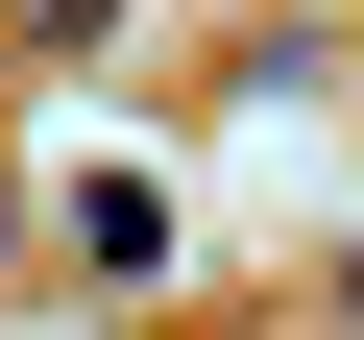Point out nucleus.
<instances>
[{
    "label": "nucleus",
    "mask_w": 364,
    "mask_h": 340,
    "mask_svg": "<svg viewBox=\"0 0 364 340\" xmlns=\"http://www.w3.org/2000/svg\"><path fill=\"white\" fill-rule=\"evenodd\" d=\"M340 340H364V243H340Z\"/></svg>",
    "instance_id": "obj_2"
},
{
    "label": "nucleus",
    "mask_w": 364,
    "mask_h": 340,
    "mask_svg": "<svg viewBox=\"0 0 364 340\" xmlns=\"http://www.w3.org/2000/svg\"><path fill=\"white\" fill-rule=\"evenodd\" d=\"M73 267H170V195L146 170H73Z\"/></svg>",
    "instance_id": "obj_1"
}]
</instances>
